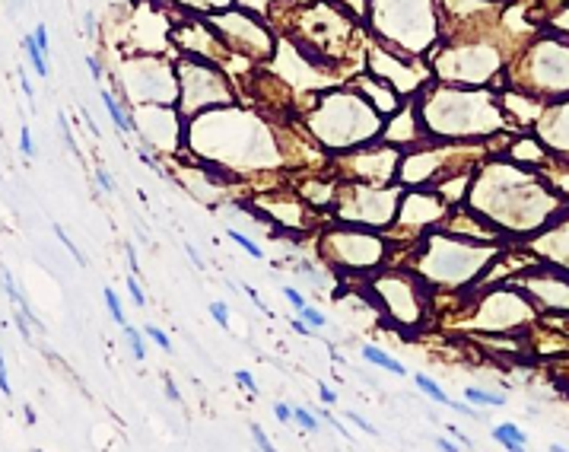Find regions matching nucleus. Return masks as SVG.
<instances>
[{
    "label": "nucleus",
    "instance_id": "nucleus-1",
    "mask_svg": "<svg viewBox=\"0 0 569 452\" xmlns=\"http://www.w3.org/2000/svg\"><path fill=\"white\" fill-rule=\"evenodd\" d=\"M420 121H423V137L427 140H474L477 134L502 128V115L496 108V96L487 90H471V86L455 83H427L413 96Z\"/></svg>",
    "mask_w": 569,
    "mask_h": 452
},
{
    "label": "nucleus",
    "instance_id": "nucleus-2",
    "mask_svg": "<svg viewBox=\"0 0 569 452\" xmlns=\"http://www.w3.org/2000/svg\"><path fill=\"white\" fill-rule=\"evenodd\" d=\"M306 128L328 150H353L369 140H379L385 118L356 86H334L322 92V99L308 108Z\"/></svg>",
    "mask_w": 569,
    "mask_h": 452
},
{
    "label": "nucleus",
    "instance_id": "nucleus-3",
    "mask_svg": "<svg viewBox=\"0 0 569 452\" xmlns=\"http://www.w3.org/2000/svg\"><path fill=\"white\" fill-rule=\"evenodd\" d=\"M369 29L385 48L420 58L439 42V0H369Z\"/></svg>",
    "mask_w": 569,
    "mask_h": 452
},
{
    "label": "nucleus",
    "instance_id": "nucleus-4",
    "mask_svg": "<svg viewBox=\"0 0 569 452\" xmlns=\"http://www.w3.org/2000/svg\"><path fill=\"white\" fill-rule=\"evenodd\" d=\"M496 258L493 245H474V239H455L445 233H429L413 258L417 271L439 286H465Z\"/></svg>",
    "mask_w": 569,
    "mask_h": 452
},
{
    "label": "nucleus",
    "instance_id": "nucleus-5",
    "mask_svg": "<svg viewBox=\"0 0 569 452\" xmlns=\"http://www.w3.org/2000/svg\"><path fill=\"white\" fill-rule=\"evenodd\" d=\"M213 64L217 60L195 58V54H185L175 64V70H179V112L185 118L207 112V108L220 106V102H233L229 80Z\"/></svg>",
    "mask_w": 569,
    "mask_h": 452
},
{
    "label": "nucleus",
    "instance_id": "nucleus-6",
    "mask_svg": "<svg viewBox=\"0 0 569 452\" xmlns=\"http://www.w3.org/2000/svg\"><path fill=\"white\" fill-rule=\"evenodd\" d=\"M401 188L397 185H366V181H347L334 195L331 211L334 217L360 226H388L397 217Z\"/></svg>",
    "mask_w": 569,
    "mask_h": 452
},
{
    "label": "nucleus",
    "instance_id": "nucleus-7",
    "mask_svg": "<svg viewBox=\"0 0 569 452\" xmlns=\"http://www.w3.org/2000/svg\"><path fill=\"white\" fill-rule=\"evenodd\" d=\"M121 86L137 106H172L179 102V70L163 58H128L121 64Z\"/></svg>",
    "mask_w": 569,
    "mask_h": 452
},
{
    "label": "nucleus",
    "instance_id": "nucleus-8",
    "mask_svg": "<svg viewBox=\"0 0 569 452\" xmlns=\"http://www.w3.org/2000/svg\"><path fill=\"white\" fill-rule=\"evenodd\" d=\"M397 166H401V150L388 140H369L360 150L347 153V156L334 159L331 172H337L347 181H366V185H388L397 179Z\"/></svg>",
    "mask_w": 569,
    "mask_h": 452
},
{
    "label": "nucleus",
    "instance_id": "nucleus-9",
    "mask_svg": "<svg viewBox=\"0 0 569 452\" xmlns=\"http://www.w3.org/2000/svg\"><path fill=\"white\" fill-rule=\"evenodd\" d=\"M213 29H229V35L223 38L229 51H245L255 60H270L277 54V42L270 38V32L255 19L251 10H223V13L207 16Z\"/></svg>",
    "mask_w": 569,
    "mask_h": 452
},
{
    "label": "nucleus",
    "instance_id": "nucleus-10",
    "mask_svg": "<svg viewBox=\"0 0 569 452\" xmlns=\"http://www.w3.org/2000/svg\"><path fill=\"white\" fill-rule=\"evenodd\" d=\"M322 249L340 268L372 271V268H379L388 258V239H382L375 233H363V229H337V233L324 236Z\"/></svg>",
    "mask_w": 569,
    "mask_h": 452
},
{
    "label": "nucleus",
    "instance_id": "nucleus-11",
    "mask_svg": "<svg viewBox=\"0 0 569 452\" xmlns=\"http://www.w3.org/2000/svg\"><path fill=\"white\" fill-rule=\"evenodd\" d=\"M369 70L375 76H382L385 83L395 86L401 96H417L429 83V76H433L429 64H423L413 54L391 51V48H372L369 51Z\"/></svg>",
    "mask_w": 569,
    "mask_h": 452
},
{
    "label": "nucleus",
    "instance_id": "nucleus-12",
    "mask_svg": "<svg viewBox=\"0 0 569 452\" xmlns=\"http://www.w3.org/2000/svg\"><path fill=\"white\" fill-rule=\"evenodd\" d=\"M185 115L172 106H140L134 115V131L150 150H179L185 137Z\"/></svg>",
    "mask_w": 569,
    "mask_h": 452
},
{
    "label": "nucleus",
    "instance_id": "nucleus-13",
    "mask_svg": "<svg viewBox=\"0 0 569 452\" xmlns=\"http://www.w3.org/2000/svg\"><path fill=\"white\" fill-rule=\"evenodd\" d=\"M375 293H379L382 306L388 309V316L395 318V322L417 325L420 318L427 316V309H423V296L413 290L411 274H401V271L382 274V277L375 280Z\"/></svg>",
    "mask_w": 569,
    "mask_h": 452
},
{
    "label": "nucleus",
    "instance_id": "nucleus-14",
    "mask_svg": "<svg viewBox=\"0 0 569 452\" xmlns=\"http://www.w3.org/2000/svg\"><path fill=\"white\" fill-rule=\"evenodd\" d=\"M449 201L439 195L436 188H411L407 195H401V207H397V226H404L411 233L439 226V220L445 217Z\"/></svg>",
    "mask_w": 569,
    "mask_h": 452
},
{
    "label": "nucleus",
    "instance_id": "nucleus-15",
    "mask_svg": "<svg viewBox=\"0 0 569 452\" xmlns=\"http://www.w3.org/2000/svg\"><path fill=\"white\" fill-rule=\"evenodd\" d=\"M477 316V325H487V328H516L534 316V306L512 290H496L484 300Z\"/></svg>",
    "mask_w": 569,
    "mask_h": 452
},
{
    "label": "nucleus",
    "instance_id": "nucleus-16",
    "mask_svg": "<svg viewBox=\"0 0 569 452\" xmlns=\"http://www.w3.org/2000/svg\"><path fill=\"white\" fill-rule=\"evenodd\" d=\"M353 86H356V90H360L363 96L372 102V108L382 115V118H391L397 108L404 106V96H401V92H397L391 83H385L382 76H375L372 70H366V74L356 76V83H353Z\"/></svg>",
    "mask_w": 569,
    "mask_h": 452
},
{
    "label": "nucleus",
    "instance_id": "nucleus-17",
    "mask_svg": "<svg viewBox=\"0 0 569 452\" xmlns=\"http://www.w3.org/2000/svg\"><path fill=\"white\" fill-rule=\"evenodd\" d=\"M509 156H512V163H547V153H544V147H541L534 137H522L518 143H512L509 147Z\"/></svg>",
    "mask_w": 569,
    "mask_h": 452
},
{
    "label": "nucleus",
    "instance_id": "nucleus-18",
    "mask_svg": "<svg viewBox=\"0 0 569 452\" xmlns=\"http://www.w3.org/2000/svg\"><path fill=\"white\" fill-rule=\"evenodd\" d=\"M102 106L108 108V118L115 121V128H118L121 134H131V131H134V118L124 112V106H121V102L108 90H102Z\"/></svg>",
    "mask_w": 569,
    "mask_h": 452
},
{
    "label": "nucleus",
    "instance_id": "nucleus-19",
    "mask_svg": "<svg viewBox=\"0 0 569 452\" xmlns=\"http://www.w3.org/2000/svg\"><path fill=\"white\" fill-rule=\"evenodd\" d=\"M363 357H366L369 363H375V366H382V369H388V373H395V376H407V366H401L395 357H388L385 350H379V347H372V344L363 347Z\"/></svg>",
    "mask_w": 569,
    "mask_h": 452
},
{
    "label": "nucleus",
    "instance_id": "nucleus-20",
    "mask_svg": "<svg viewBox=\"0 0 569 452\" xmlns=\"http://www.w3.org/2000/svg\"><path fill=\"white\" fill-rule=\"evenodd\" d=\"M493 439H496V443H502L506 449H516V452L525 449V443H528V437H525L516 423H502V427H496L493 430Z\"/></svg>",
    "mask_w": 569,
    "mask_h": 452
},
{
    "label": "nucleus",
    "instance_id": "nucleus-21",
    "mask_svg": "<svg viewBox=\"0 0 569 452\" xmlns=\"http://www.w3.org/2000/svg\"><path fill=\"white\" fill-rule=\"evenodd\" d=\"M413 382H417V389H423V392H427V398H433L436 405H449V407L455 405V401L445 395V389H442L439 382H433L429 376H423V373H417V376H413Z\"/></svg>",
    "mask_w": 569,
    "mask_h": 452
},
{
    "label": "nucleus",
    "instance_id": "nucleus-22",
    "mask_svg": "<svg viewBox=\"0 0 569 452\" xmlns=\"http://www.w3.org/2000/svg\"><path fill=\"white\" fill-rule=\"evenodd\" d=\"M23 48H26V54H29V60H32V67H35V74L45 80L48 76V54L38 48V42L32 35H26L23 38Z\"/></svg>",
    "mask_w": 569,
    "mask_h": 452
},
{
    "label": "nucleus",
    "instance_id": "nucleus-23",
    "mask_svg": "<svg viewBox=\"0 0 569 452\" xmlns=\"http://www.w3.org/2000/svg\"><path fill=\"white\" fill-rule=\"evenodd\" d=\"M179 3H185V7H195L197 13H223V10L233 7L236 0H179Z\"/></svg>",
    "mask_w": 569,
    "mask_h": 452
},
{
    "label": "nucleus",
    "instance_id": "nucleus-24",
    "mask_svg": "<svg viewBox=\"0 0 569 452\" xmlns=\"http://www.w3.org/2000/svg\"><path fill=\"white\" fill-rule=\"evenodd\" d=\"M124 338H128V347L134 360H147V344H143V334L137 332L134 325H124Z\"/></svg>",
    "mask_w": 569,
    "mask_h": 452
},
{
    "label": "nucleus",
    "instance_id": "nucleus-25",
    "mask_svg": "<svg viewBox=\"0 0 569 452\" xmlns=\"http://www.w3.org/2000/svg\"><path fill=\"white\" fill-rule=\"evenodd\" d=\"M102 296H105V306H108V312H112L115 322H118V325H128V316H124V309H121V300H118V293H115L112 286H105Z\"/></svg>",
    "mask_w": 569,
    "mask_h": 452
},
{
    "label": "nucleus",
    "instance_id": "nucleus-26",
    "mask_svg": "<svg viewBox=\"0 0 569 452\" xmlns=\"http://www.w3.org/2000/svg\"><path fill=\"white\" fill-rule=\"evenodd\" d=\"M465 395H468V401H474V405H493V407L506 405V398H502V395L484 392V389H465Z\"/></svg>",
    "mask_w": 569,
    "mask_h": 452
},
{
    "label": "nucleus",
    "instance_id": "nucleus-27",
    "mask_svg": "<svg viewBox=\"0 0 569 452\" xmlns=\"http://www.w3.org/2000/svg\"><path fill=\"white\" fill-rule=\"evenodd\" d=\"M54 236H58V239H60V245H64V249H67L70 255H74V261H76V264H86V255H83V252L76 249V245H74V239H70V236L64 233V226H60V223H54Z\"/></svg>",
    "mask_w": 569,
    "mask_h": 452
},
{
    "label": "nucleus",
    "instance_id": "nucleus-28",
    "mask_svg": "<svg viewBox=\"0 0 569 452\" xmlns=\"http://www.w3.org/2000/svg\"><path fill=\"white\" fill-rule=\"evenodd\" d=\"M229 239H233L236 245H242V249H245V252H248V255H251V258H264L261 245H255V242L248 239L245 233H239V229H229Z\"/></svg>",
    "mask_w": 569,
    "mask_h": 452
},
{
    "label": "nucleus",
    "instance_id": "nucleus-29",
    "mask_svg": "<svg viewBox=\"0 0 569 452\" xmlns=\"http://www.w3.org/2000/svg\"><path fill=\"white\" fill-rule=\"evenodd\" d=\"M143 334H147L150 341H156V344L163 347L165 354H172V341H169V334H165L163 328H156V325H147V328H143Z\"/></svg>",
    "mask_w": 569,
    "mask_h": 452
},
{
    "label": "nucleus",
    "instance_id": "nucleus-30",
    "mask_svg": "<svg viewBox=\"0 0 569 452\" xmlns=\"http://www.w3.org/2000/svg\"><path fill=\"white\" fill-rule=\"evenodd\" d=\"M292 421L299 423L302 430H308V433H315V430H318V421H315L312 411H306V407H292Z\"/></svg>",
    "mask_w": 569,
    "mask_h": 452
},
{
    "label": "nucleus",
    "instance_id": "nucleus-31",
    "mask_svg": "<svg viewBox=\"0 0 569 452\" xmlns=\"http://www.w3.org/2000/svg\"><path fill=\"white\" fill-rule=\"evenodd\" d=\"M19 150H23V156H29V159H35V156H38V150H35V140H32L29 124H23V131H19Z\"/></svg>",
    "mask_w": 569,
    "mask_h": 452
},
{
    "label": "nucleus",
    "instance_id": "nucleus-32",
    "mask_svg": "<svg viewBox=\"0 0 569 452\" xmlns=\"http://www.w3.org/2000/svg\"><path fill=\"white\" fill-rule=\"evenodd\" d=\"M58 128H60V134H64V143H67V147H70V153H76V156H80V147H76L74 131H70L67 115H64V112H58Z\"/></svg>",
    "mask_w": 569,
    "mask_h": 452
},
{
    "label": "nucleus",
    "instance_id": "nucleus-33",
    "mask_svg": "<svg viewBox=\"0 0 569 452\" xmlns=\"http://www.w3.org/2000/svg\"><path fill=\"white\" fill-rule=\"evenodd\" d=\"M210 316H213V322L220 325V328H229V306L226 302H210Z\"/></svg>",
    "mask_w": 569,
    "mask_h": 452
},
{
    "label": "nucleus",
    "instance_id": "nucleus-34",
    "mask_svg": "<svg viewBox=\"0 0 569 452\" xmlns=\"http://www.w3.org/2000/svg\"><path fill=\"white\" fill-rule=\"evenodd\" d=\"M299 316H302V322L312 325V328H324V325H328V318H324L318 309H312V306H302Z\"/></svg>",
    "mask_w": 569,
    "mask_h": 452
},
{
    "label": "nucleus",
    "instance_id": "nucleus-35",
    "mask_svg": "<svg viewBox=\"0 0 569 452\" xmlns=\"http://www.w3.org/2000/svg\"><path fill=\"white\" fill-rule=\"evenodd\" d=\"M128 293H131V300H134V306H147V293L140 290V284H137V274H131L128 277Z\"/></svg>",
    "mask_w": 569,
    "mask_h": 452
},
{
    "label": "nucleus",
    "instance_id": "nucleus-36",
    "mask_svg": "<svg viewBox=\"0 0 569 452\" xmlns=\"http://www.w3.org/2000/svg\"><path fill=\"white\" fill-rule=\"evenodd\" d=\"M344 417H350V423H353V427H360L363 433H369V437H379V430H375V427H372V423H369V421H363V417L356 414V411H347Z\"/></svg>",
    "mask_w": 569,
    "mask_h": 452
},
{
    "label": "nucleus",
    "instance_id": "nucleus-37",
    "mask_svg": "<svg viewBox=\"0 0 569 452\" xmlns=\"http://www.w3.org/2000/svg\"><path fill=\"white\" fill-rule=\"evenodd\" d=\"M96 181H99V188H102L105 195H112V191H115V179L105 172L102 166H96Z\"/></svg>",
    "mask_w": 569,
    "mask_h": 452
},
{
    "label": "nucleus",
    "instance_id": "nucleus-38",
    "mask_svg": "<svg viewBox=\"0 0 569 452\" xmlns=\"http://www.w3.org/2000/svg\"><path fill=\"white\" fill-rule=\"evenodd\" d=\"M0 392L7 395H13V385H10V376H7V360H3V350H0Z\"/></svg>",
    "mask_w": 569,
    "mask_h": 452
},
{
    "label": "nucleus",
    "instance_id": "nucleus-39",
    "mask_svg": "<svg viewBox=\"0 0 569 452\" xmlns=\"http://www.w3.org/2000/svg\"><path fill=\"white\" fill-rule=\"evenodd\" d=\"M236 382L245 385V389H248L251 395H258V382H255V376H251L248 369H239V373H236Z\"/></svg>",
    "mask_w": 569,
    "mask_h": 452
},
{
    "label": "nucleus",
    "instance_id": "nucleus-40",
    "mask_svg": "<svg viewBox=\"0 0 569 452\" xmlns=\"http://www.w3.org/2000/svg\"><path fill=\"white\" fill-rule=\"evenodd\" d=\"M32 38H35L38 48H42V51L48 54V26H45V23H38L35 29H32Z\"/></svg>",
    "mask_w": 569,
    "mask_h": 452
},
{
    "label": "nucleus",
    "instance_id": "nucleus-41",
    "mask_svg": "<svg viewBox=\"0 0 569 452\" xmlns=\"http://www.w3.org/2000/svg\"><path fill=\"white\" fill-rule=\"evenodd\" d=\"M251 437H255V443L261 446L264 452H270V449H274V443H270V439H267V433H264V430L258 427V423H251Z\"/></svg>",
    "mask_w": 569,
    "mask_h": 452
},
{
    "label": "nucleus",
    "instance_id": "nucleus-42",
    "mask_svg": "<svg viewBox=\"0 0 569 452\" xmlns=\"http://www.w3.org/2000/svg\"><path fill=\"white\" fill-rule=\"evenodd\" d=\"M550 26H554L556 32H563V35H569V7L563 10L560 16H554V19H550Z\"/></svg>",
    "mask_w": 569,
    "mask_h": 452
},
{
    "label": "nucleus",
    "instance_id": "nucleus-43",
    "mask_svg": "<svg viewBox=\"0 0 569 452\" xmlns=\"http://www.w3.org/2000/svg\"><path fill=\"white\" fill-rule=\"evenodd\" d=\"M242 290H245V296H248V300H251V302H255V306L264 312V316H270V309H267V306H264V300H261V296H258V290H255V286L242 284Z\"/></svg>",
    "mask_w": 569,
    "mask_h": 452
},
{
    "label": "nucleus",
    "instance_id": "nucleus-44",
    "mask_svg": "<svg viewBox=\"0 0 569 452\" xmlns=\"http://www.w3.org/2000/svg\"><path fill=\"white\" fill-rule=\"evenodd\" d=\"M19 86H23L26 99H29V106H32V102H35V86L29 83V74H26V70H19Z\"/></svg>",
    "mask_w": 569,
    "mask_h": 452
},
{
    "label": "nucleus",
    "instance_id": "nucleus-45",
    "mask_svg": "<svg viewBox=\"0 0 569 452\" xmlns=\"http://www.w3.org/2000/svg\"><path fill=\"white\" fill-rule=\"evenodd\" d=\"M274 414H277L280 423H286V421H292V407L283 405V401H277V405H274Z\"/></svg>",
    "mask_w": 569,
    "mask_h": 452
},
{
    "label": "nucleus",
    "instance_id": "nucleus-46",
    "mask_svg": "<svg viewBox=\"0 0 569 452\" xmlns=\"http://www.w3.org/2000/svg\"><path fill=\"white\" fill-rule=\"evenodd\" d=\"M283 293H286V300H290L292 306H296V309H302V306H306V300H302L299 290H292V286H283Z\"/></svg>",
    "mask_w": 569,
    "mask_h": 452
},
{
    "label": "nucleus",
    "instance_id": "nucleus-47",
    "mask_svg": "<svg viewBox=\"0 0 569 452\" xmlns=\"http://www.w3.org/2000/svg\"><path fill=\"white\" fill-rule=\"evenodd\" d=\"M86 67H90V74H92V80H102V60L99 58H86Z\"/></svg>",
    "mask_w": 569,
    "mask_h": 452
},
{
    "label": "nucleus",
    "instance_id": "nucleus-48",
    "mask_svg": "<svg viewBox=\"0 0 569 452\" xmlns=\"http://www.w3.org/2000/svg\"><path fill=\"white\" fill-rule=\"evenodd\" d=\"M124 255H128L131 274H137V271H140V264H137V249H134V245H131V242H128V245H124Z\"/></svg>",
    "mask_w": 569,
    "mask_h": 452
},
{
    "label": "nucleus",
    "instance_id": "nucleus-49",
    "mask_svg": "<svg viewBox=\"0 0 569 452\" xmlns=\"http://www.w3.org/2000/svg\"><path fill=\"white\" fill-rule=\"evenodd\" d=\"M318 392H322V401H324V405H334V401H337V392L331 389V385L318 382Z\"/></svg>",
    "mask_w": 569,
    "mask_h": 452
},
{
    "label": "nucleus",
    "instance_id": "nucleus-50",
    "mask_svg": "<svg viewBox=\"0 0 569 452\" xmlns=\"http://www.w3.org/2000/svg\"><path fill=\"white\" fill-rule=\"evenodd\" d=\"M165 398H169V401H181V392H179V385H175L172 379H165Z\"/></svg>",
    "mask_w": 569,
    "mask_h": 452
},
{
    "label": "nucleus",
    "instance_id": "nucleus-51",
    "mask_svg": "<svg viewBox=\"0 0 569 452\" xmlns=\"http://www.w3.org/2000/svg\"><path fill=\"white\" fill-rule=\"evenodd\" d=\"M185 252H188V255H191V261H195V268H204V258L197 255V249H195V245H185Z\"/></svg>",
    "mask_w": 569,
    "mask_h": 452
},
{
    "label": "nucleus",
    "instance_id": "nucleus-52",
    "mask_svg": "<svg viewBox=\"0 0 569 452\" xmlns=\"http://www.w3.org/2000/svg\"><path fill=\"white\" fill-rule=\"evenodd\" d=\"M436 446H439V449H445V452L458 449V443H452V439H445V437H439V439H436Z\"/></svg>",
    "mask_w": 569,
    "mask_h": 452
},
{
    "label": "nucleus",
    "instance_id": "nucleus-53",
    "mask_svg": "<svg viewBox=\"0 0 569 452\" xmlns=\"http://www.w3.org/2000/svg\"><path fill=\"white\" fill-rule=\"evenodd\" d=\"M452 437H455L458 443L465 446V449H468V446H471V439H468V437H465V433H461V430H458V427H452Z\"/></svg>",
    "mask_w": 569,
    "mask_h": 452
},
{
    "label": "nucleus",
    "instance_id": "nucleus-54",
    "mask_svg": "<svg viewBox=\"0 0 569 452\" xmlns=\"http://www.w3.org/2000/svg\"><path fill=\"white\" fill-rule=\"evenodd\" d=\"M83 121H86V124H90L92 137H99V124H96V121H92V118H90V112H86V108H83Z\"/></svg>",
    "mask_w": 569,
    "mask_h": 452
},
{
    "label": "nucleus",
    "instance_id": "nucleus-55",
    "mask_svg": "<svg viewBox=\"0 0 569 452\" xmlns=\"http://www.w3.org/2000/svg\"><path fill=\"white\" fill-rule=\"evenodd\" d=\"M23 414H26V423H29V427L38 421V417H35V407H32V405H26V407H23Z\"/></svg>",
    "mask_w": 569,
    "mask_h": 452
},
{
    "label": "nucleus",
    "instance_id": "nucleus-56",
    "mask_svg": "<svg viewBox=\"0 0 569 452\" xmlns=\"http://www.w3.org/2000/svg\"><path fill=\"white\" fill-rule=\"evenodd\" d=\"M83 26H86V32H90V35H92V29H96V16H92V13H86V16H83Z\"/></svg>",
    "mask_w": 569,
    "mask_h": 452
}]
</instances>
